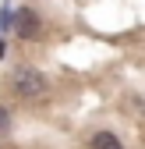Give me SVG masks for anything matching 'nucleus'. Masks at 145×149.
Wrapping results in <instances>:
<instances>
[{"label":"nucleus","mask_w":145,"mask_h":149,"mask_svg":"<svg viewBox=\"0 0 145 149\" xmlns=\"http://www.w3.org/2000/svg\"><path fill=\"white\" fill-rule=\"evenodd\" d=\"M7 124H11V114H7V110H4V107H0V132H4V128H7Z\"/></svg>","instance_id":"obj_4"},{"label":"nucleus","mask_w":145,"mask_h":149,"mask_svg":"<svg viewBox=\"0 0 145 149\" xmlns=\"http://www.w3.org/2000/svg\"><path fill=\"white\" fill-rule=\"evenodd\" d=\"M35 29H39V18H35L32 11H18V36H21V39H28Z\"/></svg>","instance_id":"obj_2"},{"label":"nucleus","mask_w":145,"mask_h":149,"mask_svg":"<svg viewBox=\"0 0 145 149\" xmlns=\"http://www.w3.org/2000/svg\"><path fill=\"white\" fill-rule=\"evenodd\" d=\"M92 149H124V146H120V139L113 132H96L92 135Z\"/></svg>","instance_id":"obj_3"},{"label":"nucleus","mask_w":145,"mask_h":149,"mask_svg":"<svg viewBox=\"0 0 145 149\" xmlns=\"http://www.w3.org/2000/svg\"><path fill=\"white\" fill-rule=\"evenodd\" d=\"M11 85H14V92L21 100H39L46 92V78H43V71H35V68H18Z\"/></svg>","instance_id":"obj_1"}]
</instances>
